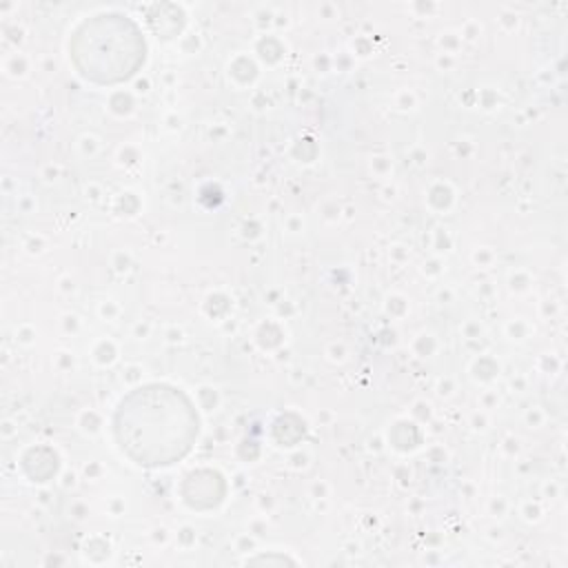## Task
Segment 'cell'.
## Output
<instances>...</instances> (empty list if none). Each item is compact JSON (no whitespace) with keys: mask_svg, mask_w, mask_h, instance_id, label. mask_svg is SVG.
Instances as JSON below:
<instances>
[{"mask_svg":"<svg viewBox=\"0 0 568 568\" xmlns=\"http://www.w3.org/2000/svg\"><path fill=\"white\" fill-rule=\"evenodd\" d=\"M120 448L140 466H166L184 457L197 437L189 397L166 384H149L124 397L113 422Z\"/></svg>","mask_w":568,"mask_h":568,"instance_id":"cell-1","label":"cell"}]
</instances>
